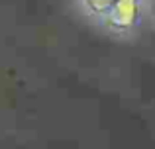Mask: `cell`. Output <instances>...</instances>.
<instances>
[{
	"label": "cell",
	"instance_id": "cell-1",
	"mask_svg": "<svg viewBox=\"0 0 155 149\" xmlns=\"http://www.w3.org/2000/svg\"><path fill=\"white\" fill-rule=\"evenodd\" d=\"M141 20V0H116L112 10L100 20L106 30L114 34H130Z\"/></svg>",
	"mask_w": 155,
	"mask_h": 149
},
{
	"label": "cell",
	"instance_id": "cell-2",
	"mask_svg": "<svg viewBox=\"0 0 155 149\" xmlns=\"http://www.w3.org/2000/svg\"><path fill=\"white\" fill-rule=\"evenodd\" d=\"M81 8L87 16L91 18H96V20H102L110 10L112 6L116 4V0H79Z\"/></svg>",
	"mask_w": 155,
	"mask_h": 149
}]
</instances>
